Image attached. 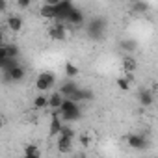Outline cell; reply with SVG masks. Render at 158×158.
Returning a JSON list of instances; mask_svg holds the SVG:
<instances>
[{"mask_svg": "<svg viewBox=\"0 0 158 158\" xmlns=\"http://www.w3.org/2000/svg\"><path fill=\"white\" fill-rule=\"evenodd\" d=\"M80 115H82V110H80V106H78V102L69 99V97H63V101L60 104V117H61V121L71 123V121L80 119Z\"/></svg>", "mask_w": 158, "mask_h": 158, "instance_id": "obj_1", "label": "cell"}, {"mask_svg": "<svg viewBox=\"0 0 158 158\" xmlns=\"http://www.w3.org/2000/svg\"><path fill=\"white\" fill-rule=\"evenodd\" d=\"M86 30H88V35H89L91 39H101V37L104 35L106 23H104L102 19H93V21H89V24L86 26Z\"/></svg>", "mask_w": 158, "mask_h": 158, "instance_id": "obj_2", "label": "cell"}, {"mask_svg": "<svg viewBox=\"0 0 158 158\" xmlns=\"http://www.w3.org/2000/svg\"><path fill=\"white\" fill-rule=\"evenodd\" d=\"M54 82H56V74L50 73V71H45V73H41V74L37 76L35 88H37L39 91H47V89H50V88L54 86Z\"/></svg>", "mask_w": 158, "mask_h": 158, "instance_id": "obj_3", "label": "cell"}, {"mask_svg": "<svg viewBox=\"0 0 158 158\" xmlns=\"http://www.w3.org/2000/svg\"><path fill=\"white\" fill-rule=\"evenodd\" d=\"M24 78V67L15 63L13 67H10L8 71H4V80H10V82H19Z\"/></svg>", "mask_w": 158, "mask_h": 158, "instance_id": "obj_4", "label": "cell"}, {"mask_svg": "<svg viewBox=\"0 0 158 158\" xmlns=\"http://www.w3.org/2000/svg\"><path fill=\"white\" fill-rule=\"evenodd\" d=\"M48 35H50L52 39H56V41H65V37H67L65 24H63L61 21H56V24H54V26H50Z\"/></svg>", "mask_w": 158, "mask_h": 158, "instance_id": "obj_5", "label": "cell"}, {"mask_svg": "<svg viewBox=\"0 0 158 158\" xmlns=\"http://www.w3.org/2000/svg\"><path fill=\"white\" fill-rule=\"evenodd\" d=\"M73 8L74 6L71 0H60V4H56V21H65V17L69 15Z\"/></svg>", "mask_w": 158, "mask_h": 158, "instance_id": "obj_6", "label": "cell"}, {"mask_svg": "<svg viewBox=\"0 0 158 158\" xmlns=\"http://www.w3.org/2000/svg\"><path fill=\"white\" fill-rule=\"evenodd\" d=\"M65 23H69V24H73V26H80V24L84 23V13H82L80 10L73 8V10L69 11V15L65 17Z\"/></svg>", "mask_w": 158, "mask_h": 158, "instance_id": "obj_7", "label": "cell"}, {"mask_svg": "<svg viewBox=\"0 0 158 158\" xmlns=\"http://www.w3.org/2000/svg\"><path fill=\"white\" fill-rule=\"evenodd\" d=\"M6 24H8V28L11 32H21L23 30V19L19 15H10L8 21H6Z\"/></svg>", "mask_w": 158, "mask_h": 158, "instance_id": "obj_8", "label": "cell"}, {"mask_svg": "<svg viewBox=\"0 0 158 158\" xmlns=\"http://www.w3.org/2000/svg\"><path fill=\"white\" fill-rule=\"evenodd\" d=\"M61 125H63L61 117H60V115H52V119H50V128H48V134H50V136H58V134H60V130H61Z\"/></svg>", "mask_w": 158, "mask_h": 158, "instance_id": "obj_9", "label": "cell"}, {"mask_svg": "<svg viewBox=\"0 0 158 158\" xmlns=\"http://www.w3.org/2000/svg\"><path fill=\"white\" fill-rule=\"evenodd\" d=\"M73 147V139L71 138H65L61 134H58V151L60 152H69Z\"/></svg>", "mask_w": 158, "mask_h": 158, "instance_id": "obj_10", "label": "cell"}, {"mask_svg": "<svg viewBox=\"0 0 158 158\" xmlns=\"http://www.w3.org/2000/svg\"><path fill=\"white\" fill-rule=\"evenodd\" d=\"M145 138L143 136H138V134H130L128 136V145L132 147V149H143L145 147Z\"/></svg>", "mask_w": 158, "mask_h": 158, "instance_id": "obj_11", "label": "cell"}, {"mask_svg": "<svg viewBox=\"0 0 158 158\" xmlns=\"http://www.w3.org/2000/svg\"><path fill=\"white\" fill-rule=\"evenodd\" d=\"M47 101H48V102H47V106H50L52 110H58V108H60V104H61V101H63V95L58 91V93H52L50 97H47Z\"/></svg>", "mask_w": 158, "mask_h": 158, "instance_id": "obj_12", "label": "cell"}, {"mask_svg": "<svg viewBox=\"0 0 158 158\" xmlns=\"http://www.w3.org/2000/svg\"><path fill=\"white\" fill-rule=\"evenodd\" d=\"M136 67H138V63H136V60H134L130 54L123 56V71H127V73H132V71H136Z\"/></svg>", "mask_w": 158, "mask_h": 158, "instance_id": "obj_13", "label": "cell"}, {"mask_svg": "<svg viewBox=\"0 0 158 158\" xmlns=\"http://www.w3.org/2000/svg\"><path fill=\"white\" fill-rule=\"evenodd\" d=\"M41 17L45 19H56V6H50V4H45L41 10H39Z\"/></svg>", "mask_w": 158, "mask_h": 158, "instance_id": "obj_14", "label": "cell"}, {"mask_svg": "<svg viewBox=\"0 0 158 158\" xmlns=\"http://www.w3.org/2000/svg\"><path fill=\"white\" fill-rule=\"evenodd\" d=\"M76 88H78V86H76V82H73V80H69L67 84H63V86H61V89H60V93H61L63 97H71V95H73V93L76 91Z\"/></svg>", "mask_w": 158, "mask_h": 158, "instance_id": "obj_15", "label": "cell"}, {"mask_svg": "<svg viewBox=\"0 0 158 158\" xmlns=\"http://www.w3.org/2000/svg\"><path fill=\"white\" fill-rule=\"evenodd\" d=\"M24 156L26 158H39L41 156V149L37 145H26L24 147Z\"/></svg>", "mask_w": 158, "mask_h": 158, "instance_id": "obj_16", "label": "cell"}, {"mask_svg": "<svg viewBox=\"0 0 158 158\" xmlns=\"http://www.w3.org/2000/svg\"><path fill=\"white\" fill-rule=\"evenodd\" d=\"M121 48L130 54V52H134V50L138 48V43H136L134 39H123V41H121Z\"/></svg>", "mask_w": 158, "mask_h": 158, "instance_id": "obj_17", "label": "cell"}, {"mask_svg": "<svg viewBox=\"0 0 158 158\" xmlns=\"http://www.w3.org/2000/svg\"><path fill=\"white\" fill-rule=\"evenodd\" d=\"M6 54H8V58H19L21 50H19L17 45H13V43H6Z\"/></svg>", "mask_w": 158, "mask_h": 158, "instance_id": "obj_18", "label": "cell"}, {"mask_svg": "<svg viewBox=\"0 0 158 158\" xmlns=\"http://www.w3.org/2000/svg\"><path fill=\"white\" fill-rule=\"evenodd\" d=\"M152 101H154V99H152V93H151V91H141V93H139V102H141L143 106H151Z\"/></svg>", "mask_w": 158, "mask_h": 158, "instance_id": "obj_19", "label": "cell"}, {"mask_svg": "<svg viewBox=\"0 0 158 158\" xmlns=\"http://www.w3.org/2000/svg\"><path fill=\"white\" fill-rule=\"evenodd\" d=\"M47 102H48V101H47L45 95H37V97L34 99V106L39 108V110H41V108H47Z\"/></svg>", "mask_w": 158, "mask_h": 158, "instance_id": "obj_20", "label": "cell"}, {"mask_svg": "<svg viewBox=\"0 0 158 158\" xmlns=\"http://www.w3.org/2000/svg\"><path fill=\"white\" fill-rule=\"evenodd\" d=\"M65 74L67 76H76L78 74V67L74 63H65Z\"/></svg>", "mask_w": 158, "mask_h": 158, "instance_id": "obj_21", "label": "cell"}, {"mask_svg": "<svg viewBox=\"0 0 158 158\" xmlns=\"http://www.w3.org/2000/svg\"><path fill=\"white\" fill-rule=\"evenodd\" d=\"M117 86H119V89L127 91V89L130 88V78H128V76H125V78H119V80H117Z\"/></svg>", "mask_w": 158, "mask_h": 158, "instance_id": "obj_22", "label": "cell"}, {"mask_svg": "<svg viewBox=\"0 0 158 158\" xmlns=\"http://www.w3.org/2000/svg\"><path fill=\"white\" fill-rule=\"evenodd\" d=\"M30 4H32V0H17V6H19L21 10H26Z\"/></svg>", "mask_w": 158, "mask_h": 158, "instance_id": "obj_23", "label": "cell"}, {"mask_svg": "<svg viewBox=\"0 0 158 158\" xmlns=\"http://www.w3.org/2000/svg\"><path fill=\"white\" fill-rule=\"evenodd\" d=\"M80 143H82V145H89V138L82 134V136H80Z\"/></svg>", "mask_w": 158, "mask_h": 158, "instance_id": "obj_24", "label": "cell"}, {"mask_svg": "<svg viewBox=\"0 0 158 158\" xmlns=\"http://www.w3.org/2000/svg\"><path fill=\"white\" fill-rule=\"evenodd\" d=\"M6 8H8V2L6 0H0V11H6Z\"/></svg>", "mask_w": 158, "mask_h": 158, "instance_id": "obj_25", "label": "cell"}, {"mask_svg": "<svg viewBox=\"0 0 158 158\" xmlns=\"http://www.w3.org/2000/svg\"><path fill=\"white\" fill-rule=\"evenodd\" d=\"M45 4H50V6H56V4H60V0H45Z\"/></svg>", "mask_w": 158, "mask_h": 158, "instance_id": "obj_26", "label": "cell"}, {"mask_svg": "<svg viewBox=\"0 0 158 158\" xmlns=\"http://www.w3.org/2000/svg\"><path fill=\"white\" fill-rule=\"evenodd\" d=\"M0 45H4V34L0 32Z\"/></svg>", "mask_w": 158, "mask_h": 158, "instance_id": "obj_27", "label": "cell"}, {"mask_svg": "<svg viewBox=\"0 0 158 158\" xmlns=\"http://www.w3.org/2000/svg\"><path fill=\"white\" fill-rule=\"evenodd\" d=\"M2 127H4V121H2V119H0V128H2Z\"/></svg>", "mask_w": 158, "mask_h": 158, "instance_id": "obj_28", "label": "cell"}]
</instances>
